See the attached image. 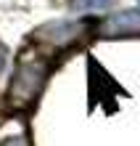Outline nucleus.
I'll return each mask as SVG.
<instances>
[{"instance_id": "1", "label": "nucleus", "mask_w": 140, "mask_h": 146, "mask_svg": "<svg viewBox=\"0 0 140 146\" xmlns=\"http://www.w3.org/2000/svg\"><path fill=\"white\" fill-rule=\"evenodd\" d=\"M50 74V61L45 56V50H34V48H24L19 61H16L13 77L8 82V93H5V106L8 111H27L37 104V98L45 90Z\"/></svg>"}, {"instance_id": "6", "label": "nucleus", "mask_w": 140, "mask_h": 146, "mask_svg": "<svg viewBox=\"0 0 140 146\" xmlns=\"http://www.w3.org/2000/svg\"><path fill=\"white\" fill-rule=\"evenodd\" d=\"M5 58H8V48L0 42V74H3V69H5Z\"/></svg>"}, {"instance_id": "2", "label": "nucleus", "mask_w": 140, "mask_h": 146, "mask_svg": "<svg viewBox=\"0 0 140 146\" xmlns=\"http://www.w3.org/2000/svg\"><path fill=\"white\" fill-rule=\"evenodd\" d=\"M87 32H90V21L85 19H74V21H48L32 32V45L42 48L45 53L50 50H64L69 45H77Z\"/></svg>"}, {"instance_id": "4", "label": "nucleus", "mask_w": 140, "mask_h": 146, "mask_svg": "<svg viewBox=\"0 0 140 146\" xmlns=\"http://www.w3.org/2000/svg\"><path fill=\"white\" fill-rule=\"evenodd\" d=\"M111 3L114 0H69V8L80 11V13H87V11H106Z\"/></svg>"}, {"instance_id": "3", "label": "nucleus", "mask_w": 140, "mask_h": 146, "mask_svg": "<svg viewBox=\"0 0 140 146\" xmlns=\"http://www.w3.org/2000/svg\"><path fill=\"white\" fill-rule=\"evenodd\" d=\"M101 37H129L140 35V8H124L119 13H111L98 27Z\"/></svg>"}, {"instance_id": "5", "label": "nucleus", "mask_w": 140, "mask_h": 146, "mask_svg": "<svg viewBox=\"0 0 140 146\" xmlns=\"http://www.w3.org/2000/svg\"><path fill=\"white\" fill-rule=\"evenodd\" d=\"M0 146H32V143L27 138V133H13V135H3Z\"/></svg>"}]
</instances>
